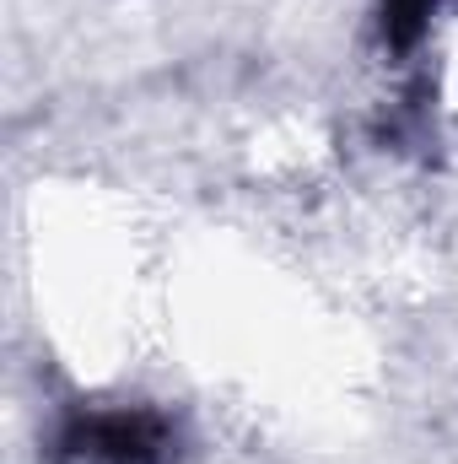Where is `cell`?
Segmentation results:
<instances>
[{
	"label": "cell",
	"instance_id": "obj_2",
	"mask_svg": "<svg viewBox=\"0 0 458 464\" xmlns=\"http://www.w3.org/2000/svg\"><path fill=\"white\" fill-rule=\"evenodd\" d=\"M432 5L437 0H383V38L388 49H415L426 38V22H432Z\"/></svg>",
	"mask_w": 458,
	"mask_h": 464
},
{
	"label": "cell",
	"instance_id": "obj_1",
	"mask_svg": "<svg viewBox=\"0 0 458 464\" xmlns=\"http://www.w3.org/2000/svg\"><path fill=\"white\" fill-rule=\"evenodd\" d=\"M178 432L157 411H81L60 432L65 464H167Z\"/></svg>",
	"mask_w": 458,
	"mask_h": 464
}]
</instances>
